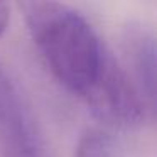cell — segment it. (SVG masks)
<instances>
[{
    "instance_id": "6da1fadb",
    "label": "cell",
    "mask_w": 157,
    "mask_h": 157,
    "mask_svg": "<svg viewBox=\"0 0 157 157\" xmlns=\"http://www.w3.org/2000/svg\"><path fill=\"white\" fill-rule=\"evenodd\" d=\"M27 31L54 79L88 101L117 64L93 25L61 2H19Z\"/></svg>"
},
{
    "instance_id": "7a4b0ae2",
    "label": "cell",
    "mask_w": 157,
    "mask_h": 157,
    "mask_svg": "<svg viewBox=\"0 0 157 157\" xmlns=\"http://www.w3.org/2000/svg\"><path fill=\"white\" fill-rule=\"evenodd\" d=\"M0 150L4 157H42L37 130L24 96L0 64Z\"/></svg>"
},
{
    "instance_id": "3957f363",
    "label": "cell",
    "mask_w": 157,
    "mask_h": 157,
    "mask_svg": "<svg viewBox=\"0 0 157 157\" xmlns=\"http://www.w3.org/2000/svg\"><path fill=\"white\" fill-rule=\"evenodd\" d=\"M123 49L139 93L157 118V36L142 25H128L123 34Z\"/></svg>"
},
{
    "instance_id": "277c9868",
    "label": "cell",
    "mask_w": 157,
    "mask_h": 157,
    "mask_svg": "<svg viewBox=\"0 0 157 157\" xmlns=\"http://www.w3.org/2000/svg\"><path fill=\"white\" fill-rule=\"evenodd\" d=\"M75 157H118L112 139L100 130H88L79 137Z\"/></svg>"
},
{
    "instance_id": "5b68a950",
    "label": "cell",
    "mask_w": 157,
    "mask_h": 157,
    "mask_svg": "<svg viewBox=\"0 0 157 157\" xmlns=\"http://www.w3.org/2000/svg\"><path fill=\"white\" fill-rule=\"evenodd\" d=\"M10 22V5L5 2H0V36H4Z\"/></svg>"
}]
</instances>
